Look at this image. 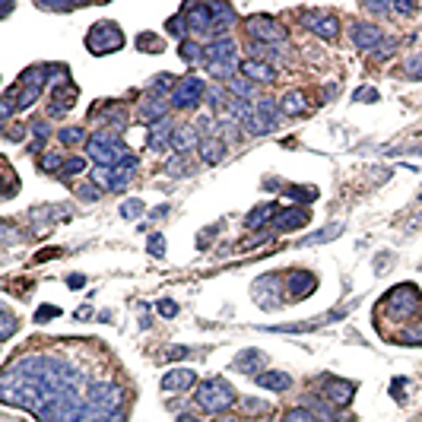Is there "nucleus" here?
Instances as JSON below:
<instances>
[{"label": "nucleus", "instance_id": "1", "mask_svg": "<svg viewBox=\"0 0 422 422\" xmlns=\"http://www.w3.org/2000/svg\"><path fill=\"white\" fill-rule=\"evenodd\" d=\"M3 403L29 410L38 422H105L83 394V375L60 356H25L0 378Z\"/></svg>", "mask_w": 422, "mask_h": 422}, {"label": "nucleus", "instance_id": "2", "mask_svg": "<svg viewBox=\"0 0 422 422\" xmlns=\"http://www.w3.org/2000/svg\"><path fill=\"white\" fill-rule=\"evenodd\" d=\"M203 64H207V74L210 76H219V80H225V83H229V80L235 76V67H241L235 42L229 38V35L213 38V42L203 48Z\"/></svg>", "mask_w": 422, "mask_h": 422}, {"label": "nucleus", "instance_id": "3", "mask_svg": "<svg viewBox=\"0 0 422 422\" xmlns=\"http://www.w3.org/2000/svg\"><path fill=\"white\" fill-rule=\"evenodd\" d=\"M86 153H89V159L96 162V166L115 168V166H121V162H124L131 149L121 143V137H118V133L99 131V133H92L89 140H86Z\"/></svg>", "mask_w": 422, "mask_h": 422}, {"label": "nucleus", "instance_id": "4", "mask_svg": "<svg viewBox=\"0 0 422 422\" xmlns=\"http://www.w3.org/2000/svg\"><path fill=\"white\" fill-rule=\"evenodd\" d=\"M235 403V388L223 378H210L197 388V406H203L207 413H225Z\"/></svg>", "mask_w": 422, "mask_h": 422}, {"label": "nucleus", "instance_id": "5", "mask_svg": "<svg viewBox=\"0 0 422 422\" xmlns=\"http://www.w3.org/2000/svg\"><path fill=\"white\" fill-rule=\"evenodd\" d=\"M121 45H124V32L115 23H96L86 32V48L92 54H115L121 51Z\"/></svg>", "mask_w": 422, "mask_h": 422}, {"label": "nucleus", "instance_id": "6", "mask_svg": "<svg viewBox=\"0 0 422 422\" xmlns=\"http://www.w3.org/2000/svg\"><path fill=\"white\" fill-rule=\"evenodd\" d=\"M384 305H388V315L394 318V321H403V318L416 315V308L422 305V298H419V292H416V286H397V289L388 292Z\"/></svg>", "mask_w": 422, "mask_h": 422}, {"label": "nucleus", "instance_id": "7", "mask_svg": "<svg viewBox=\"0 0 422 422\" xmlns=\"http://www.w3.org/2000/svg\"><path fill=\"white\" fill-rule=\"evenodd\" d=\"M302 23H305L318 38H324V42H333V38L340 35L337 16H331L327 10H308V13H302Z\"/></svg>", "mask_w": 422, "mask_h": 422}, {"label": "nucleus", "instance_id": "8", "mask_svg": "<svg viewBox=\"0 0 422 422\" xmlns=\"http://www.w3.org/2000/svg\"><path fill=\"white\" fill-rule=\"evenodd\" d=\"M248 35L254 38V42H260V45H276V42L286 38V29H282L276 19H270V16H251L248 19Z\"/></svg>", "mask_w": 422, "mask_h": 422}, {"label": "nucleus", "instance_id": "9", "mask_svg": "<svg viewBox=\"0 0 422 422\" xmlns=\"http://www.w3.org/2000/svg\"><path fill=\"white\" fill-rule=\"evenodd\" d=\"M203 96H207L203 80H200V76H184V80H178V89L172 92V105L175 108H194Z\"/></svg>", "mask_w": 422, "mask_h": 422}, {"label": "nucleus", "instance_id": "10", "mask_svg": "<svg viewBox=\"0 0 422 422\" xmlns=\"http://www.w3.org/2000/svg\"><path fill=\"white\" fill-rule=\"evenodd\" d=\"M381 42H384L381 25H375V23H356L353 25V45H356L359 51H378Z\"/></svg>", "mask_w": 422, "mask_h": 422}, {"label": "nucleus", "instance_id": "11", "mask_svg": "<svg viewBox=\"0 0 422 422\" xmlns=\"http://www.w3.org/2000/svg\"><path fill=\"white\" fill-rule=\"evenodd\" d=\"M80 99V89H76L74 83L67 86H58V89L51 92V102H48V115L51 118H64L70 108H74V102Z\"/></svg>", "mask_w": 422, "mask_h": 422}, {"label": "nucleus", "instance_id": "12", "mask_svg": "<svg viewBox=\"0 0 422 422\" xmlns=\"http://www.w3.org/2000/svg\"><path fill=\"white\" fill-rule=\"evenodd\" d=\"M184 19H188V29H190V32H200V35L213 32V10H210L207 3H188V10H184Z\"/></svg>", "mask_w": 422, "mask_h": 422}, {"label": "nucleus", "instance_id": "13", "mask_svg": "<svg viewBox=\"0 0 422 422\" xmlns=\"http://www.w3.org/2000/svg\"><path fill=\"white\" fill-rule=\"evenodd\" d=\"M308 219H311V213H308V207H286L276 213L274 219V229H280V232H292V229H305Z\"/></svg>", "mask_w": 422, "mask_h": 422}, {"label": "nucleus", "instance_id": "14", "mask_svg": "<svg viewBox=\"0 0 422 422\" xmlns=\"http://www.w3.org/2000/svg\"><path fill=\"white\" fill-rule=\"evenodd\" d=\"M200 143H203L200 140V133L194 131L190 124H181V127H175L172 131V143H168V146L175 149V156H188L190 149L200 146Z\"/></svg>", "mask_w": 422, "mask_h": 422}, {"label": "nucleus", "instance_id": "15", "mask_svg": "<svg viewBox=\"0 0 422 422\" xmlns=\"http://www.w3.org/2000/svg\"><path fill=\"white\" fill-rule=\"evenodd\" d=\"M241 76H248L251 83H274L276 80V70L270 64H264V60H241Z\"/></svg>", "mask_w": 422, "mask_h": 422}, {"label": "nucleus", "instance_id": "16", "mask_svg": "<svg viewBox=\"0 0 422 422\" xmlns=\"http://www.w3.org/2000/svg\"><path fill=\"white\" fill-rule=\"evenodd\" d=\"M286 292H289L292 298H305L315 292V276L305 274V270H292L289 276H286Z\"/></svg>", "mask_w": 422, "mask_h": 422}, {"label": "nucleus", "instance_id": "17", "mask_svg": "<svg viewBox=\"0 0 422 422\" xmlns=\"http://www.w3.org/2000/svg\"><path fill=\"white\" fill-rule=\"evenodd\" d=\"M353 394H356V384H353V381H327V384H324V397L331 400L333 406H346L349 400H353Z\"/></svg>", "mask_w": 422, "mask_h": 422}, {"label": "nucleus", "instance_id": "18", "mask_svg": "<svg viewBox=\"0 0 422 422\" xmlns=\"http://www.w3.org/2000/svg\"><path fill=\"white\" fill-rule=\"evenodd\" d=\"M264 362H267V356L260 353V349H245L238 359L232 362V368L235 372H245V375H260V368H264Z\"/></svg>", "mask_w": 422, "mask_h": 422}, {"label": "nucleus", "instance_id": "19", "mask_svg": "<svg viewBox=\"0 0 422 422\" xmlns=\"http://www.w3.org/2000/svg\"><path fill=\"white\" fill-rule=\"evenodd\" d=\"M194 381H197V375L190 372V368H175V372H168L166 378H162V390H190L194 388Z\"/></svg>", "mask_w": 422, "mask_h": 422}, {"label": "nucleus", "instance_id": "20", "mask_svg": "<svg viewBox=\"0 0 422 422\" xmlns=\"http://www.w3.org/2000/svg\"><path fill=\"white\" fill-rule=\"evenodd\" d=\"M210 10H213V35L223 38V35L229 32V25L235 23L232 7H229V3H210Z\"/></svg>", "mask_w": 422, "mask_h": 422}, {"label": "nucleus", "instance_id": "21", "mask_svg": "<svg viewBox=\"0 0 422 422\" xmlns=\"http://www.w3.org/2000/svg\"><path fill=\"white\" fill-rule=\"evenodd\" d=\"M276 276H264V280L254 286V298L260 302V308H267V311H274V308H280V296H274V286H276Z\"/></svg>", "mask_w": 422, "mask_h": 422}, {"label": "nucleus", "instance_id": "22", "mask_svg": "<svg viewBox=\"0 0 422 422\" xmlns=\"http://www.w3.org/2000/svg\"><path fill=\"white\" fill-rule=\"evenodd\" d=\"M172 131H175V127L168 124V121L153 124V127H149V137H146V146L149 149H166L168 143H172Z\"/></svg>", "mask_w": 422, "mask_h": 422}, {"label": "nucleus", "instance_id": "23", "mask_svg": "<svg viewBox=\"0 0 422 422\" xmlns=\"http://www.w3.org/2000/svg\"><path fill=\"white\" fill-rule=\"evenodd\" d=\"M280 111H282L280 102H274V99H260V102L254 105V115L260 118V121H264V124L270 127V131H274V127L280 124Z\"/></svg>", "mask_w": 422, "mask_h": 422}, {"label": "nucleus", "instance_id": "24", "mask_svg": "<svg viewBox=\"0 0 422 422\" xmlns=\"http://www.w3.org/2000/svg\"><path fill=\"white\" fill-rule=\"evenodd\" d=\"M254 384H260V388H267V390H289L292 378L286 372H260L254 378Z\"/></svg>", "mask_w": 422, "mask_h": 422}, {"label": "nucleus", "instance_id": "25", "mask_svg": "<svg viewBox=\"0 0 422 422\" xmlns=\"http://www.w3.org/2000/svg\"><path fill=\"white\" fill-rule=\"evenodd\" d=\"M140 121H153V124H159V121H166V115H168V105L162 99H146L140 105Z\"/></svg>", "mask_w": 422, "mask_h": 422}, {"label": "nucleus", "instance_id": "26", "mask_svg": "<svg viewBox=\"0 0 422 422\" xmlns=\"http://www.w3.org/2000/svg\"><path fill=\"white\" fill-rule=\"evenodd\" d=\"M270 219H276V207H274V203H260L257 210H251V213H248L245 225H248V229H264Z\"/></svg>", "mask_w": 422, "mask_h": 422}, {"label": "nucleus", "instance_id": "27", "mask_svg": "<svg viewBox=\"0 0 422 422\" xmlns=\"http://www.w3.org/2000/svg\"><path fill=\"white\" fill-rule=\"evenodd\" d=\"M225 86H229V92H232V96H238V102L254 99V83H251L248 76H232Z\"/></svg>", "mask_w": 422, "mask_h": 422}, {"label": "nucleus", "instance_id": "28", "mask_svg": "<svg viewBox=\"0 0 422 422\" xmlns=\"http://www.w3.org/2000/svg\"><path fill=\"white\" fill-rule=\"evenodd\" d=\"M223 153H225V143L223 140H203V143H200V159H203L207 166H216V162L223 159Z\"/></svg>", "mask_w": 422, "mask_h": 422}, {"label": "nucleus", "instance_id": "29", "mask_svg": "<svg viewBox=\"0 0 422 422\" xmlns=\"http://www.w3.org/2000/svg\"><path fill=\"white\" fill-rule=\"evenodd\" d=\"M280 108L282 111H286V115H302V111H305V96H302V92H286V96H282V102H280Z\"/></svg>", "mask_w": 422, "mask_h": 422}, {"label": "nucleus", "instance_id": "30", "mask_svg": "<svg viewBox=\"0 0 422 422\" xmlns=\"http://www.w3.org/2000/svg\"><path fill=\"white\" fill-rule=\"evenodd\" d=\"M137 48L146 51V54H159V51H162V38H159V35L143 32V35H137Z\"/></svg>", "mask_w": 422, "mask_h": 422}, {"label": "nucleus", "instance_id": "31", "mask_svg": "<svg viewBox=\"0 0 422 422\" xmlns=\"http://www.w3.org/2000/svg\"><path fill=\"white\" fill-rule=\"evenodd\" d=\"M282 422H318V416L308 406H292V410H286Z\"/></svg>", "mask_w": 422, "mask_h": 422}, {"label": "nucleus", "instance_id": "32", "mask_svg": "<svg viewBox=\"0 0 422 422\" xmlns=\"http://www.w3.org/2000/svg\"><path fill=\"white\" fill-rule=\"evenodd\" d=\"M175 89H178L175 76H172V74H159V76H156V83H153V99H159L162 92H175Z\"/></svg>", "mask_w": 422, "mask_h": 422}, {"label": "nucleus", "instance_id": "33", "mask_svg": "<svg viewBox=\"0 0 422 422\" xmlns=\"http://www.w3.org/2000/svg\"><path fill=\"white\" fill-rule=\"evenodd\" d=\"M83 168H86V159L83 156H70V159H64V168H60L58 178H74V175H80Z\"/></svg>", "mask_w": 422, "mask_h": 422}, {"label": "nucleus", "instance_id": "34", "mask_svg": "<svg viewBox=\"0 0 422 422\" xmlns=\"http://www.w3.org/2000/svg\"><path fill=\"white\" fill-rule=\"evenodd\" d=\"M403 74L410 76V80H422V51H416V54H410V58H406Z\"/></svg>", "mask_w": 422, "mask_h": 422}, {"label": "nucleus", "instance_id": "35", "mask_svg": "<svg viewBox=\"0 0 422 422\" xmlns=\"http://www.w3.org/2000/svg\"><path fill=\"white\" fill-rule=\"evenodd\" d=\"M58 137H60V143H64V146H76V143L86 140V131H83V127H64Z\"/></svg>", "mask_w": 422, "mask_h": 422}, {"label": "nucleus", "instance_id": "36", "mask_svg": "<svg viewBox=\"0 0 422 422\" xmlns=\"http://www.w3.org/2000/svg\"><path fill=\"white\" fill-rule=\"evenodd\" d=\"M168 35H172V38H178V42H188V38H184V35H188V19H184V16H172V19H168Z\"/></svg>", "mask_w": 422, "mask_h": 422}, {"label": "nucleus", "instance_id": "37", "mask_svg": "<svg viewBox=\"0 0 422 422\" xmlns=\"http://www.w3.org/2000/svg\"><path fill=\"white\" fill-rule=\"evenodd\" d=\"M181 60H188V64L203 60V48H200L197 42H181Z\"/></svg>", "mask_w": 422, "mask_h": 422}, {"label": "nucleus", "instance_id": "38", "mask_svg": "<svg viewBox=\"0 0 422 422\" xmlns=\"http://www.w3.org/2000/svg\"><path fill=\"white\" fill-rule=\"evenodd\" d=\"M340 229H343V225H327L324 232H318V235H308V238H305V245H321V241H327V238H337V235H340Z\"/></svg>", "mask_w": 422, "mask_h": 422}, {"label": "nucleus", "instance_id": "39", "mask_svg": "<svg viewBox=\"0 0 422 422\" xmlns=\"http://www.w3.org/2000/svg\"><path fill=\"white\" fill-rule=\"evenodd\" d=\"M140 213H143V200H124L121 203V216L124 219H137Z\"/></svg>", "mask_w": 422, "mask_h": 422}, {"label": "nucleus", "instance_id": "40", "mask_svg": "<svg viewBox=\"0 0 422 422\" xmlns=\"http://www.w3.org/2000/svg\"><path fill=\"white\" fill-rule=\"evenodd\" d=\"M42 168H45V172H58L60 175V168H64V159H60L58 153H48V156H42Z\"/></svg>", "mask_w": 422, "mask_h": 422}, {"label": "nucleus", "instance_id": "41", "mask_svg": "<svg viewBox=\"0 0 422 422\" xmlns=\"http://www.w3.org/2000/svg\"><path fill=\"white\" fill-rule=\"evenodd\" d=\"M32 133H35V143H32V149H42V140L45 137H48V124H45V121H32Z\"/></svg>", "mask_w": 422, "mask_h": 422}, {"label": "nucleus", "instance_id": "42", "mask_svg": "<svg viewBox=\"0 0 422 422\" xmlns=\"http://www.w3.org/2000/svg\"><path fill=\"white\" fill-rule=\"evenodd\" d=\"M149 254L153 257H166V238L162 235H149Z\"/></svg>", "mask_w": 422, "mask_h": 422}, {"label": "nucleus", "instance_id": "43", "mask_svg": "<svg viewBox=\"0 0 422 422\" xmlns=\"http://www.w3.org/2000/svg\"><path fill=\"white\" fill-rule=\"evenodd\" d=\"M286 194H289V197H296V200H315L318 197V190L315 188H286Z\"/></svg>", "mask_w": 422, "mask_h": 422}, {"label": "nucleus", "instance_id": "44", "mask_svg": "<svg viewBox=\"0 0 422 422\" xmlns=\"http://www.w3.org/2000/svg\"><path fill=\"white\" fill-rule=\"evenodd\" d=\"M0 315H3V340H10L13 331H16V321H13V315H10V308H0Z\"/></svg>", "mask_w": 422, "mask_h": 422}, {"label": "nucleus", "instance_id": "45", "mask_svg": "<svg viewBox=\"0 0 422 422\" xmlns=\"http://www.w3.org/2000/svg\"><path fill=\"white\" fill-rule=\"evenodd\" d=\"M168 175H188V162H184V156H175L172 162H168Z\"/></svg>", "mask_w": 422, "mask_h": 422}, {"label": "nucleus", "instance_id": "46", "mask_svg": "<svg viewBox=\"0 0 422 422\" xmlns=\"http://www.w3.org/2000/svg\"><path fill=\"white\" fill-rule=\"evenodd\" d=\"M403 343H413V346H419V343H422V324H416V327H410V331L403 333Z\"/></svg>", "mask_w": 422, "mask_h": 422}, {"label": "nucleus", "instance_id": "47", "mask_svg": "<svg viewBox=\"0 0 422 422\" xmlns=\"http://www.w3.org/2000/svg\"><path fill=\"white\" fill-rule=\"evenodd\" d=\"M356 102H378V89H372V86L356 89Z\"/></svg>", "mask_w": 422, "mask_h": 422}, {"label": "nucleus", "instance_id": "48", "mask_svg": "<svg viewBox=\"0 0 422 422\" xmlns=\"http://www.w3.org/2000/svg\"><path fill=\"white\" fill-rule=\"evenodd\" d=\"M159 315H162V318H175V315H178V305H175V302H168V298H162V302H159Z\"/></svg>", "mask_w": 422, "mask_h": 422}, {"label": "nucleus", "instance_id": "49", "mask_svg": "<svg viewBox=\"0 0 422 422\" xmlns=\"http://www.w3.org/2000/svg\"><path fill=\"white\" fill-rule=\"evenodd\" d=\"M245 410H248V413H267V403L251 397V400H245Z\"/></svg>", "mask_w": 422, "mask_h": 422}, {"label": "nucleus", "instance_id": "50", "mask_svg": "<svg viewBox=\"0 0 422 422\" xmlns=\"http://www.w3.org/2000/svg\"><path fill=\"white\" fill-rule=\"evenodd\" d=\"M197 127H200V133H210V131H213V118H210V115H200L197 118Z\"/></svg>", "mask_w": 422, "mask_h": 422}, {"label": "nucleus", "instance_id": "51", "mask_svg": "<svg viewBox=\"0 0 422 422\" xmlns=\"http://www.w3.org/2000/svg\"><path fill=\"white\" fill-rule=\"evenodd\" d=\"M60 311L58 308H38V315H35V321H48V318H58Z\"/></svg>", "mask_w": 422, "mask_h": 422}, {"label": "nucleus", "instance_id": "52", "mask_svg": "<svg viewBox=\"0 0 422 422\" xmlns=\"http://www.w3.org/2000/svg\"><path fill=\"white\" fill-rule=\"evenodd\" d=\"M80 197H83V200H96V197H99V190H96V188H83V190H80Z\"/></svg>", "mask_w": 422, "mask_h": 422}, {"label": "nucleus", "instance_id": "53", "mask_svg": "<svg viewBox=\"0 0 422 422\" xmlns=\"http://www.w3.org/2000/svg\"><path fill=\"white\" fill-rule=\"evenodd\" d=\"M67 286H70V289H83L86 280H83V276H70V282H67Z\"/></svg>", "mask_w": 422, "mask_h": 422}, {"label": "nucleus", "instance_id": "54", "mask_svg": "<svg viewBox=\"0 0 422 422\" xmlns=\"http://www.w3.org/2000/svg\"><path fill=\"white\" fill-rule=\"evenodd\" d=\"M390 10H394V13H410V10H413V3H394Z\"/></svg>", "mask_w": 422, "mask_h": 422}, {"label": "nucleus", "instance_id": "55", "mask_svg": "<svg viewBox=\"0 0 422 422\" xmlns=\"http://www.w3.org/2000/svg\"><path fill=\"white\" fill-rule=\"evenodd\" d=\"M184 353H188V349H184V346H178V349H168V359H181Z\"/></svg>", "mask_w": 422, "mask_h": 422}, {"label": "nucleus", "instance_id": "56", "mask_svg": "<svg viewBox=\"0 0 422 422\" xmlns=\"http://www.w3.org/2000/svg\"><path fill=\"white\" fill-rule=\"evenodd\" d=\"M216 422H241V419H238V416H219Z\"/></svg>", "mask_w": 422, "mask_h": 422}, {"label": "nucleus", "instance_id": "57", "mask_svg": "<svg viewBox=\"0 0 422 422\" xmlns=\"http://www.w3.org/2000/svg\"><path fill=\"white\" fill-rule=\"evenodd\" d=\"M178 422H200L197 416H178Z\"/></svg>", "mask_w": 422, "mask_h": 422}, {"label": "nucleus", "instance_id": "58", "mask_svg": "<svg viewBox=\"0 0 422 422\" xmlns=\"http://www.w3.org/2000/svg\"><path fill=\"white\" fill-rule=\"evenodd\" d=\"M419 197H422V190H419Z\"/></svg>", "mask_w": 422, "mask_h": 422}]
</instances>
